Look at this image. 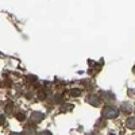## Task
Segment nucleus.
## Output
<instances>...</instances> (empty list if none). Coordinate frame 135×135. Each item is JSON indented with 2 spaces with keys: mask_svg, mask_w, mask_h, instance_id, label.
I'll use <instances>...</instances> for the list:
<instances>
[{
  "mask_svg": "<svg viewBox=\"0 0 135 135\" xmlns=\"http://www.w3.org/2000/svg\"><path fill=\"white\" fill-rule=\"evenodd\" d=\"M119 108L114 107V105H105L101 111V116L105 119H116L119 116Z\"/></svg>",
  "mask_w": 135,
  "mask_h": 135,
  "instance_id": "f257e3e1",
  "label": "nucleus"
},
{
  "mask_svg": "<svg viewBox=\"0 0 135 135\" xmlns=\"http://www.w3.org/2000/svg\"><path fill=\"white\" fill-rule=\"evenodd\" d=\"M34 130H35V128H34V126H31V127H26V134L27 135H34Z\"/></svg>",
  "mask_w": 135,
  "mask_h": 135,
  "instance_id": "39448f33",
  "label": "nucleus"
},
{
  "mask_svg": "<svg viewBox=\"0 0 135 135\" xmlns=\"http://www.w3.org/2000/svg\"><path fill=\"white\" fill-rule=\"evenodd\" d=\"M16 118H18V119H20V120H23V119H25V115H23V114H18V115H16Z\"/></svg>",
  "mask_w": 135,
  "mask_h": 135,
  "instance_id": "423d86ee",
  "label": "nucleus"
},
{
  "mask_svg": "<svg viewBox=\"0 0 135 135\" xmlns=\"http://www.w3.org/2000/svg\"><path fill=\"white\" fill-rule=\"evenodd\" d=\"M43 114H41V112H32L31 114V116H30V120L32 122V123H38V122H41L42 119H43Z\"/></svg>",
  "mask_w": 135,
  "mask_h": 135,
  "instance_id": "f03ea898",
  "label": "nucleus"
},
{
  "mask_svg": "<svg viewBox=\"0 0 135 135\" xmlns=\"http://www.w3.org/2000/svg\"><path fill=\"white\" fill-rule=\"evenodd\" d=\"M126 126H127V128H130V130H135V118H127Z\"/></svg>",
  "mask_w": 135,
  "mask_h": 135,
  "instance_id": "20e7f679",
  "label": "nucleus"
},
{
  "mask_svg": "<svg viewBox=\"0 0 135 135\" xmlns=\"http://www.w3.org/2000/svg\"><path fill=\"white\" fill-rule=\"evenodd\" d=\"M88 103L92 104V105H95V107H97V105H100V99H99V96L91 95V96L88 97Z\"/></svg>",
  "mask_w": 135,
  "mask_h": 135,
  "instance_id": "7ed1b4c3",
  "label": "nucleus"
},
{
  "mask_svg": "<svg viewBox=\"0 0 135 135\" xmlns=\"http://www.w3.org/2000/svg\"><path fill=\"white\" fill-rule=\"evenodd\" d=\"M11 135H22V134H20V132H12Z\"/></svg>",
  "mask_w": 135,
  "mask_h": 135,
  "instance_id": "6e6552de",
  "label": "nucleus"
},
{
  "mask_svg": "<svg viewBox=\"0 0 135 135\" xmlns=\"http://www.w3.org/2000/svg\"><path fill=\"white\" fill-rule=\"evenodd\" d=\"M39 135H51V132H49V131H42V132H39Z\"/></svg>",
  "mask_w": 135,
  "mask_h": 135,
  "instance_id": "0eeeda50",
  "label": "nucleus"
}]
</instances>
